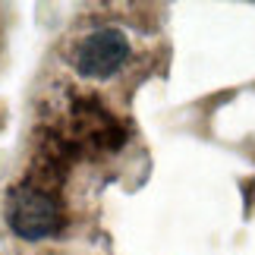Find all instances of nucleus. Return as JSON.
I'll return each instance as SVG.
<instances>
[{"label": "nucleus", "mask_w": 255, "mask_h": 255, "mask_svg": "<svg viewBox=\"0 0 255 255\" xmlns=\"http://www.w3.org/2000/svg\"><path fill=\"white\" fill-rule=\"evenodd\" d=\"M129 57V38L120 28H98L82 38L76 51V70L85 79H111Z\"/></svg>", "instance_id": "2"}, {"label": "nucleus", "mask_w": 255, "mask_h": 255, "mask_svg": "<svg viewBox=\"0 0 255 255\" xmlns=\"http://www.w3.org/2000/svg\"><path fill=\"white\" fill-rule=\"evenodd\" d=\"M6 224L16 237L22 240H44L57 233L60 227V208L47 192L32 189V186H19L6 202Z\"/></svg>", "instance_id": "1"}]
</instances>
